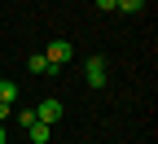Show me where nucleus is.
I'll return each mask as SVG.
<instances>
[{"instance_id":"6","label":"nucleus","mask_w":158,"mask_h":144,"mask_svg":"<svg viewBox=\"0 0 158 144\" xmlns=\"http://www.w3.org/2000/svg\"><path fill=\"white\" fill-rule=\"evenodd\" d=\"M0 100H5V105H13V100H18V83H9V79H0Z\"/></svg>"},{"instance_id":"10","label":"nucleus","mask_w":158,"mask_h":144,"mask_svg":"<svg viewBox=\"0 0 158 144\" xmlns=\"http://www.w3.org/2000/svg\"><path fill=\"white\" fill-rule=\"evenodd\" d=\"M0 144H9V131H5V122H0Z\"/></svg>"},{"instance_id":"7","label":"nucleus","mask_w":158,"mask_h":144,"mask_svg":"<svg viewBox=\"0 0 158 144\" xmlns=\"http://www.w3.org/2000/svg\"><path fill=\"white\" fill-rule=\"evenodd\" d=\"M114 9L118 13H136V9H145V0H114Z\"/></svg>"},{"instance_id":"1","label":"nucleus","mask_w":158,"mask_h":144,"mask_svg":"<svg viewBox=\"0 0 158 144\" xmlns=\"http://www.w3.org/2000/svg\"><path fill=\"white\" fill-rule=\"evenodd\" d=\"M75 57V48H70V39H48V48H44V61L57 70V66H66V61Z\"/></svg>"},{"instance_id":"8","label":"nucleus","mask_w":158,"mask_h":144,"mask_svg":"<svg viewBox=\"0 0 158 144\" xmlns=\"http://www.w3.org/2000/svg\"><path fill=\"white\" fill-rule=\"evenodd\" d=\"M13 118H18V127H31V122H35V109H18Z\"/></svg>"},{"instance_id":"5","label":"nucleus","mask_w":158,"mask_h":144,"mask_svg":"<svg viewBox=\"0 0 158 144\" xmlns=\"http://www.w3.org/2000/svg\"><path fill=\"white\" fill-rule=\"evenodd\" d=\"M27 135H31V144H48V122H31Z\"/></svg>"},{"instance_id":"2","label":"nucleus","mask_w":158,"mask_h":144,"mask_svg":"<svg viewBox=\"0 0 158 144\" xmlns=\"http://www.w3.org/2000/svg\"><path fill=\"white\" fill-rule=\"evenodd\" d=\"M84 79H88V88H106V57H88L84 61Z\"/></svg>"},{"instance_id":"4","label":"nucleus","mask_w":158,"mask_h":144,"mask_svg":"<svg viewBox=\"0 0 158 144\" xmlns=\"http://www.w3.org/2000/svg\"><path fill=\"white\" fill-rule=\"evenodd\" d=\"M27 70H31V74H57L48 61H44V53H31V57H27Z\"/></svg>"},{"instance_id":"3","label":"nucleus","mask_w":158,"mask_h":144,"mask_svg":"<svg viewBox=\"0 0 158 144\" xmlns=\"http://www.w3.org/2000/svg\"><path fill=\"white\" fill-rule=\"evenodd\" d=\"M57 118H62V100H40V105H35V122H48V127H53V122Z\"/></svg>"},{"instance_id":"9","label":"nucleus","mask_w":158,"mask_h":144,"mask_svg":"<svg viewBox=\"0 0 158 144\" xmlns=\"http://www.w3.org/2000/svg\"><path fill=\"white\" fill-rule=\"evenodd\" d=\"M97 9H106V13H110V9H114V0H97Z\"/></svg>"}]
</instances>
